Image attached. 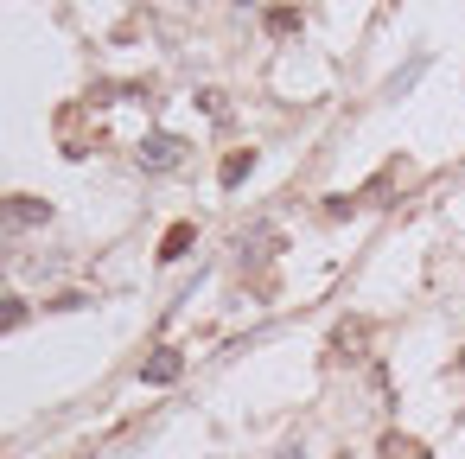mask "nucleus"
I'll use <instances>...</instances> for the list:
<instances>
[{
	"label": "nucleus",
	"instance_id": "f257e3e1",
	"mask_svg": "<svg viewBox=\"0 0 465 459\" xmlns=\"http://www.w3.org/2000/svg\"><path fill=\"white\" fill-rule=\"evenodd\" d=\"M179 154H185V141H173V135H147V141H141V166H147V173H173Z\"/></svg>",
	"mask_w": 465,
	"mask_h": 459
},
{
	"label": "nucleus",
	"instance_id": "f03ea898",
	"mask_svg": "<svg viewBox=\"0 0 465 459\" xmlns=\"http://www.w3.org/2000/svg\"><path fill=\"white\" fill-rule=\"evenodd\" d=\"M45 217H52V205H45V198H7V205H0V224H14V230L45 224Z\"/></svg>",
	"mask_w": 465,
	"mask_h": 459
},
{
	"label": "nucleus",
	"instance_id": "7ed1b4c3",
	"mask_svg": "<svg viewBox=\"0 0 465 459\" xmlns=\"http://www.w3.org/2000/svg\"><path fill=\"white\" fill-rule=\"evenodd\" d=\"M185 249H192V224H173V230H166V243H160V262H179Z\"/></svg>",
	"mask_w": 465,
	"mask_h": 459
},
{
	"label": "nucleus",
	"instance_id": "20e7f679",
	"mask_svg": "<svg viewBox=\"0 0 465 459\" xmlns=\"http://www.w3.org/2000/svg\"><path fill=\"white\" fill-rule=\"evenodd\" d=\"M141 376H147V383H173V376H179V351H153V364H147Z\"/></svg>",
	"mask_w": 465,
	"mask_h": 459
},
{
	"label": "nucleus",
	"instance_id": "39448f33",
	"mask_svg": "<svg viewBox=\"0 0 465 459\" xmlns=\"http://www.w3.org/2000/svg\"><path fill=\"white\" fill-rule=\"evenodd\" d=\"M249 166H255V154H230V160H223V185H236Z\"/></svg>",
	"mask_w": 465,
	"mask_h": 459
},
{
	"label": "nucleus",
	"instance_id": "423d86ee",
	"mask_svg": "<svg viewBox=\"0 0 465 459\" xmlns=\"http://www.w3.org/2000/svg\"><path fill=\"white\" fill-rule=\"evenodd\" d=\"M0 249H7V243H0Z\"/></svg>",
	"mask_w": 465,
	"mask_h": 459
}]
</instances>
